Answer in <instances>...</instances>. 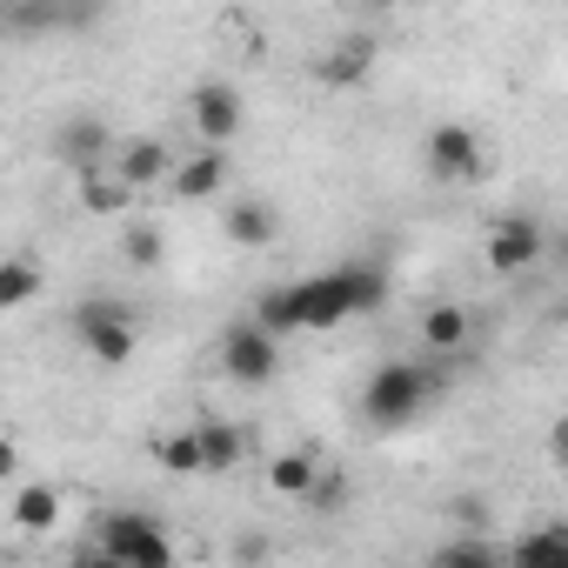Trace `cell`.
I'll return each instance as SVG.
<instances>
[{"label":"cell","mask_w":568,"mask_h":568,"mask_svg":"<svg viewBox=\"0 0 568 568\" xmlns=\"http://www.w3.org/2000/svg\"><path fill=\"white\" fill-rule=\"evenodd\" d=\"M388 267H375V261H348V267H328V274H315V281H281V288H261V302H254V328L261 335H302V328H342V322H355V315H375V308H388Z\"/></svg>","instance_id":"1"},{"label":"cell","mask_w":568,"mask_h":568,"mask_svg":"<svg viewBox=\"0 0 568 568\" xmlns=\"http://www.w3.org/2000/svg\"><path fill=\"white\" fill-rule=\"evenodd\" d=\"M442 382H448V362H382L362 388V415L375 428H408V422L428 415Z\"/></svg>","instance_id":"2"},{"label":"cell","mask_w":568,"mask_h":568,"mask_svg":"<svg viewBox=\"0 0 568 568\" xmlns=\"http://www.w3.org/2000/svg\"><path fill=\"white\" fill-rule=\"evenodd\" d=\"M94 548L114 555L121 568H174V535L148 508H108L94 521Z\"/></svg>","instance_id":"3"},{"label":"cell","mask_w":568,"mask_h":568,"mask_svg":"<svg viewBox=\"0 0 568 568\" xmlns=\"http://www.w3.org/2000/svg\"><path fill=\"white\" fill-rule=\"evenodd\" d=\"M74 342L88 348V362L128 368L134 348H141V315H134L128 302H114V295H88V302L74 308Z\"/></svg>","instance_id":"4"},{"label":"cell","mask_w":568,"mask_h":568,"mask_svg":"<svg viewBox=\"0 0 568 568\" xmlns=\"http://www.w3.org/2000/svg\"><path fill=\"white\" fill-rule=\"evenodd\" d=\"M187 128H194V141H201V148L227 154V141L247 128L241 88H234V81H194V94H187Z\"/></svg>","instance_id":"5"},{"label":"cell","mask_w":568,"mask_h":568,"mask_svg":"<svg viewBox=\"0 0 568 568\" xmlns=\"http://www.w3.org/2000/svg\"><path fill=\"white\" fill-rule=\"evenodd\" d=\"M221 375H234L241 388H267V382L281 375V342L261 335L247 315L227 322V335H221Z\"/></svg>","instance_id":"6"},{"label":"cell","mask_w":568,"mask_h":568,"mask_svg":"<svg viewBox=\"0 0 568 568\" xmlns=\"http://www.w3.org/2000/svg\"><path fill=\"white\" fill-rule=\"evenodd\" d=\"M422 161H428V174L448 181V187H462V181H475V174L488 168V161H481V134H475L468 121H442V128H428Z\"/></svg>","instance_id":"7"},{"label":"cell","mask_w":568,"mask_h":568,"mask_svg":"<svg viewBox=\"0 0 568 568\" xmlns=\"http://www.w3.org/2000/svg\"><path fill=\"white\" fill-rule=\"evenodd\" d=\"M541 247H548V227H541V214H501L495 227H488V267L495 274H521V267H535L541 261Z\"/></svg>","instance_id":"8"},{"label":"cell","mask_w":568,"mask_h":568,"mask_svg":"<svg viewBox=\"0 0 568 568\" xmlns=\"http://www.w3.org/2000/svg\"><path fill=\"white\" fill-rule=\"evenodd\" d=\"M108 154H114V134H108L101 114H68L54 128V161L68 174H94V168H108Z\"/></svg>","instance_id":"9"},{"label":"cell","mask_w":568,"mask_h":568,"mask_svg":"<svg viewBox=\"0 0 568 568\" xmlns=\"http://www.w3.org/2000/svg\"><path fill=\"white\" fill-rule=\"evenodd\" d=\"M108 168H114V181L141 201L148 187H161V181L174 174V148H168V141H154V134H148V141H121V148L108 154Z\"/></svg>","instance_id":"10"},{"label":"cell","mask_w":568,"mask_h":568,"mask_svg":"<svg viewBox=\"0 0 568 568\" xmlns=\"http://www.w3.org/2000/svg\"><path fill=\"white\" fill-rule=\"evenodd\" d=\"M221 234H227L234 247L261 254V247H274V241H281V214H274V201H261V194H241V201L221 214Z\"/></svg>","instance_id":"11"},{"label":"cell","mask_w":568,"mask_h":568,"mask_svg":"<svg viewBox=\"0 0 568 568\" xmlns=\"http://www.w3.org/2000/svg\"><path fill=\"white\" fill-rule=\"evenodd\" d=\"M261 481L274 501H308V488L322 481V462H315V448H281V455H267Z\"/></svg>","instance_id":"12"},{"label":"cell","mask_w":568,"mask_h":568,"mask_svg":"<svg viewBox=\"0 0 568 568\" xmlns=\"http://www.w3.org/2000/svg\"><path fill=\"white\" fill-rule=\"evenodd\" d=\"M168 187H174V201H214V194L227 187V154H214V148H194L187 161H174Z\"/></svg>","instance_id":"13"},{"label":"cell","mask_w":568,"mask_h":568,"mask_svg":"<svg viewBox=\"0 0 568 568\" xmlns=\"http://www.w3.org/2000/svg\"><path fill=\"white\" fill-rule=\"evenodd\" d=\"M468 335H475V315H468L462 302H435V308L422 315V348H428L435 362H455V355L468 348Z\"/></svg>","instance_id":"14"},{"label":"cell","mask_w":568,"mask_h":568,"mask_svg":"<svg viewBox=\"0 0 568 568\" xmlns=\"http://www.w3.org/2000/svg\"><path fill=\"white\" fill-rule=\"evenodd\" d=\"M368 68H375V34H342V41L315 61V81L355 88V81H368Z\"/></svg>","instance_id":"15"},{"label":"cell","mask_w":568,"mask_h":568,"mask_svg":"<svg viewBox=\"0 0 568 568\" xmlns=\"http://www.w3.org/2000/svg\"><path fill=\"white\" fill-rule=\"evenodd\" d=\"M14 528L21 535H54L61 528V488L54 481H14Z\"/></svg>","instance_id":"16"},{"label":"cell","mask_w":568,"mask_h":568,"mask_svg":"<svg viewBox=\"0 0 568 568\" xmlns=\"http://www.w3.org/2000/svg\"><path fill=\"white\" fill-rule=\"evenodd\" d=\"M194 442H201V475H227L247 462V428L234 422H194Z\"/></svg>","instance_id":"17"},{"label":"cell","mask_w":568,"mask_h":568,"mask_svg":"<svg viewBox=\"0 0 568 568\" xmlns=\"http://www.w3.org/2000/svg\"><path fill=\"white\" fill-rule=\"evenodd\" d=\"M41 288H48V267H41L34 254H8V261H0V315L28 308Z\"/></svg>","instance_id":"18"},{"label":"cell","mask_w":568,"mask_h":568,"mask_svg":"<svg viewBox=\"0 0 568 568\" xmlns=\"http://www.w3.org/2000/svg\"><path fill=\"white\" fill-rule=\"evenodd\" d=\"M81 207H88V214H128L134 194L114 181V168H94V174H81Z\"/></svg>","instance_id":"19"},{"label":"cell","mask_w":568,"mask_h":568,"mask_svg":"<svg viewBox=\"0 0 568 568\" xmlns=\"http://www.w3.org/2000/svg\"><path fill=\"white\" fill-rule=\"evenodd\" d=\"M154 462H161L168 475H201V442H194V428H161V435H154Z\"/></svg>","instance_id":"20"},{"label":"cell","mask_w":568,"mask_h":568,"mask_svg":"<svg viewBox=\"0 0 568 568\" xmlns=\"http://www.w3.org/2000/svg\"><path fill=\"white\" fill-rule=\"evenodd\" d=\"M515 568H568V535H561V528H535V535L515 548Z\"/></svg>","instance_id":"21"},{"label":"cell","mask_w":568,"mask_h":568,"mask_svg":"<svg viewBox=\"0 0 568 568\" xmlns=\"http://www.w3.org/2000/svg\"><path fill=\"white\" fill-rule=\"evenodd\" d=\"M121 254H128L134 267H161V261H168V241H161L154 221H134V227L121 234Z\"/></svg>","instance_id":"22"},{"label":"cell","mask_w":568,"mask_h":568,"mask_svg":"<svg viewBox=\"0 0 568 568\" xmlns=\"http://www.w3.org/2000/svg\"><path fill=\"white\" fill-rule=\"evenodd\" d=\"M435 568H501V561H495V555H488L481 541H455V548H448V555H442Z\"/></svg>","instance_id":"23"},{"label":"cell","mask_w":568,"mask_h":568,"mask_svg":"<svg viewBox=\"0 0 568 568\" xmlns=\"http://www.w3.org/2000/svg\"><path fill=\"white\" fill-rule=\"evenodd\" d=\"M261 561H267V541L261 535H241L234 541V568H261Z\"/></svg>","instance_id":"24"},{"label":"cell","mask_w":568,"mask_h":568,"mask_svg":"<svg viewBox=\"0 0 568 568\" xmlns=\"http://www.w3.org/2000/svg\"><path fill=\"white\" fill-rule=\"evenodd\" d=\"M0 481H21V448L0 435Z\"/></svg>","instance_id":"25"},{"label":"cell","mask_w":568,"mask_h":568,"mask_svg":"<svg viewBox=\"0 0 568 568\" xmlns=\"http://www.w3.org/2000/svg\"><path fill=\"white\" fill-rule=\"evenodd\" d=\"M68 568H121V561H114V555H101V548L88 541V548H74V561H68Z\"/></svg>","instance_id":"26"},{"label":"cell","mask_w":568,"mask_h":568,"mask_svg":"<svg viewBox=\"0 0 568 568\" xmlns=\"http://www.w3.org/2000/svg\"><path fill=\"white\" fill-rule=\"evenodd\" d=\"M501 568H515V561H501Z\"/></svg>","instance_id":"27"}]
</instances>
